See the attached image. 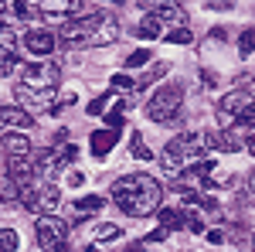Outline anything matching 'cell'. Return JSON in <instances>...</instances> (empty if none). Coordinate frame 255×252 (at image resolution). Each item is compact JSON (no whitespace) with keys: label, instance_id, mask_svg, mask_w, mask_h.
<instances>
[{"label":"cell","instance_id":"1","mask_svg":"<svg viewBox=\"0 0 255 252\" xmlns=\"http://www.w3.org/2000/svg\"><path fill=\"white\" fill-rule=\"evenodd\" d=\"M113 201L119 205L123 215L146 218V215H153L160 208L163 188H160L157 177H150V174H126L113 184Z\"/></svg>","mask_w":255,"mask_h":252},{"label":"cell","instance_id":"2","mask_svg":"<svg viewBox=\"0 0 255 252\" xmlns=\"http://www.w3.org/2000/svg\"><path fill=\"white\" fill-rule=\"evenodd\" d=\"M208 150H215L211 133H184L160 150V167H163V174L177 177L180 171H187V167H194L197 160H204Z\"/></svg>","mask_w":255,"mask_h":252},{"label":"cell","instance_id":"3","mask_svg":"<svg viewBox=\"0 0 255 252\" xmlns=\"http://www.w3.org/2000/svg\"><path fill=\"white\" fill-rule=\"evenodd\" d=\"M180 109H184V89L170 82V85H160L153 99L146 102V116L153 119V123H174L180 116Z\"/></svg>","mask_w":255,"mask_h":252},{"label":"cell","instance_id":"4","mask_svg":"<svg viewBox=\"0 0 255 252\" xmlns=\"http://www.w3.org/2000/svg\"><path fill=\"white\" fill-rule=\"evenodd\" d=\"M20 201H24L27 212L48 215V212H55V208L61 205V188H55V181L38 177V181H31L27 188H20Z\"/></svg>","mask_w":255,"mask_h":252},{"label":"cell","instance_id":"5","mask_svg":"<svg viewBox=\"0 0 255 252\" xmlns=\"http://www.w3.org/2000/svg\"><path fill=\"white\" fill-rule=\"evenodd\" d=\"M252 106V96L245 92V89H232V92H225V96L218 99L215 106V119H218V130H232V126H238V119H242V113Z\"/></svg>","mask_w":255,"mask_h":252},{"label":"cell","instance_id":"6","mask_svg":"<svg viewBox=\"0 0 255 252\" xmlns=\"http://www.w3.org/2000/svg\"><path fill=\"white\" fill-rule=\"evenodd\" d=\"M34 232H38V242L41 249H65V235H68V222L58 218V215H38V225H34Z\"/></svg>","mask_w":255,"mask_h":252},{"label":"cell","instance_id":"7","mask_svg":"<svg viewBox=\"0 0 255 252\" xmlns=\"http://www.w3.org/2000/svg\"><path fill=\"white\" fill-rule=\"evenodd\" d=\"M14 96L24 109H41V113H51L55 106H58V99H55V89H34V85H27V82H20L14 85Z\"/></svg>","mask_w":255,"mask_h":252},{"label":"cell","instance_id":"8","mask_svg":"<svg viewBox=\"0 0 255 252\" xmlns=\"http://www.w3.org/2000/svg\"><path fill=\"white\" fill-rule=\"evenodd\" d=\"M61 78V68L55 61H34V65H24V82L34 85V89H55Z\"/></svg>","mask_w":255,"mask_h":252},{"label":"cell","instance_id":"9","mask_svg":"<svg viewBox=\"0 0 255 252\" xmlns=\"http://www.w3.org/2000/svg\"><path fill=\"white\" fill-rule=\"evenodd\" d=\"M38 10L51 20H65V17H79L85 10V0H38Z\"/></svg>","mask_w":255,"mask_h":252},{"label":"cell","instance_id":"10","mask_svg":"<svg viewBox=\"0 0 255 252\" xmlns=\"http://www.w3.org/2000/svg\"><path fill=\"white\" fill-rule=\"evenodd\" d=\"M7 174L17 181L20 188H27L31 181H38V160L31 154H24V157H7Z\"/></svg>","mask_w":255,"mask_h":252},{"label":"cell","instance_id":"11","mask_svg":"<svg viewBox=\"0 0 255 252\" xmlns=\"http://www.w3.org/2000/svg\"><path fill=\"white\" fill-rule=\"evenodd\" d=\"M96 20H99V14H89V17H65L61 20V38L85 44L89 34H92V27H96Z\"/></svg>","mask_w":255,"mask_h":252},{"label":"cell","instance_id":"12","mask_svg":"<svg viewBox=\"0 0 255 252\" xmlns=\"http://www.w3.org/2000/svg\"><path fill=\"white\" fill-rule=\"evenodd\" d=\"M55 44H58V38H55L51 31H44V27H31V31L24 34V48H27L31 55H38V58H48V55L55 51Z\"/></svg>","mask_w":255,"mask_h":252},{"label":"cell","instance_id":"13","mask_svg":"<svg viewBox=\"0 0 255 252\" xmlns=\"http://www.w3.org/2000/svg\"><path fill=\"white\" fill-rule=\"evenodd\" d=\"M116 38H119V20L106 14V17L96 20V27H92L89 41H85V48H106V44H113Z\"/></svg>","mask_w":255,"mask_h":252},{"label":"cell","instance_id":"14","mask_svg":"<svg viewBox=\"0 0 255 252\" xmlns=\"http://www.w3.org/2000/svg\"><path fill=\"white\" fill-rule=\"evenodd\" d=\"M0 123L10 130H34V116L24 106H0Z\"/></svg>","mask_w":255,"mask_h":252},{"label":"cell","instance_id":"15","mask_svg":"<svg viewBox=\"0 0 255 252\" xmlns=\"http://www.w3.org/2000/svg\"><path fill=\"white\" fill-rule=\"evenodd\" d=\"M211 143H215V150H221V154H235V150L245 147V133H238L235 126L232 130H218V133H211Z\"/></svg>","mask_w":255,"mask_h":252},{"label":"cell","instance_id":"16","mask_svg":"<svg viewBox=\"0 0 255 252\" xmlns=\"http://www.w3.org/2000/svg\"><path fill=\"white\" fill-rule=\"evenodd\" d=\"M0 150H3L7 157H24V154H31V140H27L24 130H17V133H3L0 136Z\"/></svg>","mask_w":255,"mask_h":252},{"label":"cell","instance_id":"17","mask_svg":"<svg viewBox=\"0 0 255 252\" xmlns=\"http://www.w3.org/2000/svg\"><path fill=\"white\" fill-rule=\"evenodd\" d=\"M116 143H119L116 126H109V130H96V133H92V154H96L99 160H102V157L109 154V150H113Z\"/></svg>","mask_w":255,"mask_h":252},{"label":"cell","instance_id":"18","mask_svg":"<svg viewBox=\"0 0 255 252\" xmlns=\"http://www.w3.org/2000/svg\"><path fill=\"white\" fill-rule=\"evenodd\" d=\"M160 34H163V20H160L157 14H146V17H143V24L136 27V38L153 41V38H160Z\"/></svg>","mask_w":255,"mask_h":252},{"label":"cell","instance_id":"19","mask_svg":"<svg viewBox=\"0 0 255 252\" xmlns=\"http://www.w3.org/2000/svg\"><path fill=\"white\" fill-rule=\"evenodd\" d=\"M17 72H24V61H20L17 51H7V55L0 58V78H14Z\"/></svg>","mask_w":255,"mask_h":252},{"label":"cell","instance_id":"20","mask_svg":"<svg viewBox=\"0 0 255 252\" xmlns=\"http://www.w3.org/2000/svg\"><path fill=\"white\" fill-rule=\"evenodd\" d=\"M10 201H20V184L14 177H0V205H10Z\"/></svg>","mask_w":255,"mask_h":252},{"label":"cell","instance_id":"21","mask_svg":"<svg viewBox=\"0 0 255 252\" xmlns=\"http://www.w3.org/2000/svg\"><path fill=\"white\" fill-rule=\"evenodd\" d=\"M157 218H160V225L170 229V232H174V229H184V218H180L177 208H157Z\"/></svg>","mask_w":255,"mask_h":252},{"label":"cell","instance_id":"22","mask_svg":"<svg viewBox=\"0 0 255 252\" xmlns=\"http://www.w3.org/2000/svg\"><path fill=\"white\" fill-rule=\"evenodd\" d=\"M99 208H102V198H99V194H85V198H79V201H75V215H79V218L99 212Z\"/></svg>","mask_w":255,"mask_h":252},{"label":"cell","instance_id":"23","mask_svg":"<svg viewBox=\"0 0 255 252\" xmlns=\"http://www.w3.org/2000/svg\"><path fill=\"white\" fill-rule=\"evenodd\" d=\"M163 41H170V44H191L194 34H191V27H187V24H180V27H174V31H167Z\"/></svg>","mask_w":255,"mask_h":252},{"label":"cell","instance_id":"24","mask_svg":"<svg viewBox=\"0 0 255 252\" xmlns=\"http://www.w3.org/2000/svg\"><path fill=\"white\" fill-rule=\"evenodd\" d=\"M129 154L133 157H139V160H153V154L146 150V143H143V136L133 130V136H129Z\"/></svg>","mask_w":255,"mask_h":252},{"label":"cell","instance_id":"25","mask_svg":"<svg viewBox=\"0 0 255 252\" xmlns=\"http://www.w3.org/2000/svg\"><path fill=\"white\" fill-rule=\"evenodd\" d=\"M55 157H58V167H68V164L79 157V147H75V143H61L58 150H55Z\"/></svg>","mask_w":255,"mask_h":252},{"label":"cell","instance_id":"26","mask_svg":"<svg viewBox=\"0 0 255 252\" xmlns=\"http://www.w3.org/2000/svg\"><path fill=\"white\" fill-rule=\"evenodd\" d=\"M20 246V239L14 229H0V252H14Z\"/></svg>","mask_w":255,"mask_h":252},{"label":"cell","instance_id":"27","mask_svg":"<svg viewBox=\"0 0 255 252\" xmlns=\"http://www.w3.org/2000/svg\"><path fill=\"white\" fill-rule=\"evenodd\" d=\"M238 51H242V58L255 51V27H249V31H245V34L238 38Z\"/></svg>","mask_w":255,"mask_h":252},{"label":"cell","instance_id":"28","mask_svg":"<svg viewBox=\"0 0 255 252\" xmlns=\"http://www.w3.org/2000/svg\"><path fill=\"white\" fill-rule=\"evenodd\" d=\"M109 106H113V96H99V99H92V106H89L85 113H89V116H102Z\"/></svg>","mask_w":255,"mask_h":252},{"label":"cell","instance_id":"29","mask_svg":"<svg viewBox=\"0 0 255 252\" xmlns=\"http://www.w3.org/2000/svg\"><path fill=\"white\" fill-rule=\"evenodd\" d=\"M113 85H116V89H133V92H136V89H139V78L119 72V75H113Z\"/></svg>","mask_w":255,"mask_h":252},{"label":"cell","instance_id":"30","mask_svg":"<svg viewBox=\"0 0 255 252\" xmlns=\"http://www.w3.org/2000/svg\"><path fill=\"white\" fill-rule=\"evenodd\" d=\"M96 239L99 242H102V239H119V225H109V222L96 225Z\"/></svg>","mask_w":255,"mask_h":252},{"label":"cell","instance_id":"31","mask_svg":"<svg viewBox=\"0 0 255 252\" xmlns=\"http://www.w3.org/2000/svg\"><path fill=\"white\" fill-rule=\"evenodd\" d=\"M163 75H167V65L160 61V65H153V68H150L146 75L139 78V85H150V82H157V78H163Z\"/></svg>","mask_w":255,"mask_h":252},{"label":"cell","instance_id":"32","mask_svg":"<svg viewBox=\"0 0 255 252\" xmlns=\"http://www.w3.org/2000/svg\"><path fill=\"white\" fill-rule=\"evenodd\" d=\"M150 61V51H133V55H126V68H143Z\"/></svg>","mask_w":255,"mask_h":252},{"label":"cell","instance_id":"33","mask_svg":"<svg viewBox=\"0 0 255 252\" xmlns=\"http://www.w3.org/2000/svg\"><path fill=\"white\" fill-rule=\"evenodd\" d=\"M184 229H187V232H194V235H201V232H204V222H201L197 215H191V218H184Z\"/></svg>","mask_w":255,"mask_h":252},{"label":"cell","instance_id":"34","mask_svg":"<svg viewBox=\"0 0 255 252\" xmlns=\"http://www.w3.org/2000/svg\"><path fill=\"white\" fill-rule=\"evenodd\" d=\"M167 232H170V229H163V225H160L157 232H150L143 242H146V246H157V242H163V239H167Z\"/></svg>","mask_w":255,"mask_h":252},{"label":"cell","instance_id":"35","mask_svg":"<svg viewBox=\"0 0 255 252\" xmlns=\"http://www.w3.org/2000/svg\"><path fill=\"white\" fill-rule=\"evenodd\" d=\"M10 10H14V17H31V14H34L24 0H14V7H10Z\"/></svg>","mask_w":255,"mask_h":252},{"label":"cell","instance_id":"36","mask_svg":"<svg viewBox=\"0 0 255 252\" xmlns=\"http://www.w3.org/2000/svg\"><path fill=\"white\" fill-rule=\"evenodd\" d=\"M235 0H208V10H228Z\"/></svg>","mask_w":255,"mask_h":252},{"label":"cell","instance_id":"37","mask_svg":"<svg viewBox=\"0 0 255 252\" xmlns=\"http://www.w3.org/2000/svg\"><path fill=\"white\" fill-rule=\"evenodd\" d=\"M68 184H72V188H82V184H85V174H82V171H72V174H68Z\"/></svg>","mask_w":255,"mask_h":252},{"label":"cell","instance_id":"38","mask_svg":"<svg viewBox=\"0 0 255 252\" xmlns=\"http://www.w3.org/2000/svg\"><path fill=\"white\" fill-rule=\"evenodd\" d=\"M208 242H211V246H221V242H225V232H221V229H211V232H208Z\"/></svg>","mask_w":255,"mask_h":252},{"label":"cell","instance_id":"39","mask_svg":"<svg viewBox=\"0 0 255 252\" xmlns=\"http://www.w3.org/2000/svg\"><path fill=\"white\" fill-rule=\"evenodd\" d=\"M245 150L255 157V130H252V133H245Z\"/></svg>","mask_w":255,"mask_h":252},{"label":"cell","instance_id":"40","mask_svg":"<svg viewBox=\"0 0 255 252\" xmlns=\"http://www.w3.org/2000/svg\"><path fill=\"white\" fill-rule=\"evenodd\" d=\"M249 188H252V194H255V171H252V177H249Z\"/></svg>","mask_w":255,"mask_h":252},{"label":"cell","instance_id":"41","mask_svg":"<svg viewBox=\"0 0 255 252\" xmlns=\"http://www.w3.org/2000/svg\"><path fill=\"white\" fill-rule=\"evenodd\" d=\"M249 249H255V235H252V246H249Z\"/></svg>","mask_w":255,"mask_h":252},{"label":"cell","instance_id":"42","mask_svg":"<svg viewBox=\"0 0 255 252\" xmlns=\"http://www.w3.org/2000/svg\"><path fill=\"white\" fill-rule=\"evenodd\" d=\"M109 3H123V0H109Z\"/></svg>","mask_w":255,"mask_h":252}]
</instances>
